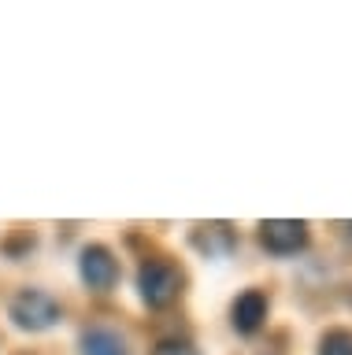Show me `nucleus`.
Returning a JSON list of instances; mask_svg holds the SVG:
<instances>
[{
  "instance_id": "39448f33",
  "label": "nucleus",
  "mask_w": 352,
  "mask_h": 355,
  "mask_svg": "<svg viewBox=\"0 0 352 355\" xmlns=\"http://www.w3.org/2000/svg\"><path fill=\"white\" fill-rule=\"evenodd\" d=\"M263 318H267V296H263L260 288L241 293L234 300V307H230V322H234L237 333H256L263 326Z\"/></svg>"
},
{
  "instance_id": "f257e3e1",
  "label": "nucleus",
  "mask_w": 352,
  "mask_h": 355,
  "mask_svg": "<svg viewBox=\"0 0 352 355\" xmlns=\"http://www.w3.org/2000/svg\"><path fill=\"white\" fill-rule=\"evenodd\" d=\"M137 293L149 307H167L182 293V274L167 259H145L137 270Z\"/></svg>"
},
{
  "instance_id": "6e6552de",
  "label": "nucleus",
  "mask_w": 352,
  "mask_h": 355,
  "mask_svg": "<svg viewBox=\"0 0 352 355\" xmlns=\"http://www.w3.org/2000/svg\"><path fill=\"white\" fill-rule=\"evenodd\" d=\"M319 355H352V329H330L319 340Z\"/></svg>"
},
{
  "instance_id": "423d86ee",
  "label": "nucleus",
  "mask_w": 352,
  "mask_h": 355,
  "mask_svg": "<svg viewBox=\"0 0 352 355\" xmlns=\"http://www.w3.org/2000/svg\"><path fill=\"white\" fill-rule=\"evenodd\" d=\"M193 244L208 255H230V248L237 244L234 230L226 226V222H208V226H196L193 233Z\"/></svg>"
},
{
  "instance_id": "7ed1b4c3",
  "label": "nucleus",
  "mask_w": 352,
  "mask_h": 355,
  "mask_svg": "<svg viewBox=\"0 0 352 355\" xmlns=\"http://www.w3.org/2000/svg\"><path fill=\"white\" fill-rule=\"evenodd\" d=\"M263 248L274 255H296L308 244V222L301 218H267L260 226Z\"/></svg>"
},
{
  "instance_id": "f03ea898",
  "label": "nucleus",
  "mask_w": 352,
  "mask_h": 355,
  "mask_svg": "<svg viewBox=\"0 0 352 355\" xmlns=\"http://www.w3.org/2000/svg\"><path fill=\"white\" fill-rule=\"evenodd\" d=\"M12 318L19 329H30V333H41L49 326L60 322V304L52 300L49 293H37V288H26L12 300Z\"/></svg>"
},
{
  "instance_id": "20e7f679",
  "label": "nucleus",
  "mask_w": 352,
  "mask_h": 355,
  "mask_svg": "<svg viewBox=\"0 0 352 355\" xmlns=\"http://www.w3.org/2000/svg\"><path fill=\"white\" fill-rule=\"evenodd\" d=\"M78 270H82V282L90 285L93 293H108V288L119 282V263H115L112 248H104V244H85Z\"/></svg>"
},
{
  "instance_id": "0eeeda50",
  "label": "nucleus",
  "mask_w": 352,
  "mask_h": 355,
  "mask_svg": "<svg viewBox=\"0 0 352 355\" xmlns=\"http://www.w3.org/2000/svg\"><path fill=\"white\" fill-rule=\"evenodd\" d=\"M82 355H130L126 352V344L119 333L112 329H90L82 337Z\"/></svg>"
},
{
  "instance_id": "1a4fd4ad",
  "label": "nucleus",
  "mask_w": 352,
  "mask_h": 355,
  "mask_svg": "<svg viewBox=\"0 0 352 355\" xmlns=\"http://www.w3.org/2000/svg\"><path fill=\"white\" fill-rule=\"evenodd\" d=\"M152 355H201V352H196V344H193V340L167 337V340H160L156 348H152Z\"/></svg>"
}]
</instances>
